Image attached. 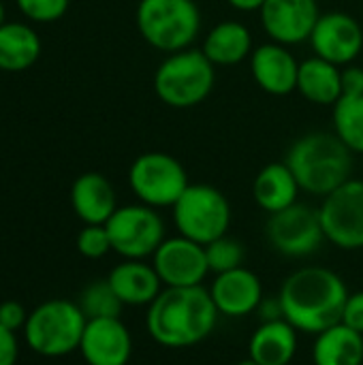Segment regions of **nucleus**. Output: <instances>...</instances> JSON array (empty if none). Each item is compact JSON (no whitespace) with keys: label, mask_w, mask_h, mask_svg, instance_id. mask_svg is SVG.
<instances>
[{"label":"nucleus","mask_w":363,"mask_h":365,"mask_svg":"<svg viewBox=\"0 0 363 365\" xmlns=\"http://www.w3.org/2000/svg\"><path fill=\"white\" fill-rule=\"evenodd\" d=\"M17 6L28 19L39 24H51L66 13L68 0H17Z\"/></svg>","instance_id":"obj_30"},{"label":"nucleus","mask_w":363,"mask_h":365,"mask_svg":"<svg viewBox=\"0 0 363 365\" xmlns=\"http://www.w3.org/2000/svg\"><path fill=\"white\" fill-rule=\"evenodd\" d=\"M210 295L218 314L229 319H242L257 312L263 304V284L252 269L242 265L237 269L216 274L210 287Z\"/></svg>","instance_id":"obj_15"},{"label":"nucleus","mask_w":363,"mask_h":365,"mask_svg":"<svg viewBox=\"0 0 363 365\" xmlns=\"http://www.w3.org/2000/svg\"><path fill=\"white\" fill-rule=\"evenodd\" d=\"M349 299L344 280L319 265L295 269L280 287L278 302L282 319L300 334H321L342 321V310Z\"/></svg>","instance_id":"obj_1"},{"label":"nucleus","mask_w":363,"mask_h":365,"mask_svg":"<svg viewBox=\"0 0 363 365\" xmlns=\"http://www.w3.org/2000/svg\"><path fill=\"white\" fill-rule=\"evenodd\" d=\"M216 83V68L203 49H184L169 53L154 73L156 96L173 109L201 105Z\"/></svg>","instance_id":"obj_4"},{"label":"nucleus","mask_w":363,"mask_h":365,"mask_svg":"<svg viewBox=\"0 0 363 365\" xmlns=\"http://www.w3.org/2000/svg\"><path fill=\"white\" fill-rule=\"evenodd\" d=\"M71 205L83 225H105L118 210L111 182L96 173H81L71 186Z\"/></svg>","instance_id":"obj_18"},{"label":"nucleus","mask_w":363,"mask_h":365,"mask_svg":"<svg viewBox=\"0 0 363 365\" xmlns=\"http://www.w3.org/2000/svg\"><path fill=\"white\" fill-rule=\"evenodd\" d=\"M252 49V34L242 21H220L203 41V53L214 66L240 64L250 58Z\"/></svg>","instance_id":"obj_23"},{"label":"nucleus","mask_w":363,"mask_h":365,"mask_svg":"<svg viewBox=\"0 0 363 365\" xmlns=\"http://www.w3.org/2000/svg\"><path fill=\"white\" fill-rule=\"evenodd\" d=\"M105 227L111 250L122 259L145 261L165 242V222L160 214L143 203L118 207Z\"/></svg>","instance_id":"obj_9"},{"label":"nucleus","mask_w":363,"mask_h":365,"mask_svg":"<svg viewBox=\"0 0 363 365\" xmlns=\"http://www.w3.org/2000/svg\"><path fill=\"white\" fill-rule=\"evenodd\" d=\"M41 56V38L28 26L11 21L0 26V71L21 73L28 71Z\"/></svg>","instance_id":"obj_25"},{"label":"nucleus","mask_w":363,"mask_h":365,"mask_svg":"<svg viewBox=\"0 0 363 365\" xmlns=\"http://www.w3.org/2000/svg\"><path fill=\"white\" fill-rule=\"evenodd\" d=\"M111 289L124 306H150L165 289L154 265L145 261L124 259L107 276Z\"/></svg>","instance_id":"obj_19"},{"label":"nucleus","mask_w":363,"mask_h":365,"mask_svg":"<svg viewBox=\"0 0 363 365\" xmlns=\"http://www.w3.org/2000/svg\"><path fill=\"white\" fill-rule=\"evenodd\" d=\"M128 184L139 203L154 210L173 207L190 186L184 165L167 152H145L128 169Z\"/></svg>","instance_id":"obj_8"},{"label":"nucleus","mask_w":363,"mask_h":365,"mask_svg":"<svg viewBox=\"0 0 363 365\" xmlns=\"http://www.w3.org/2000/svg\"><path fill=\"white\" fill-rule=\"evenodd\" d=\"M359 94H363V68L349 64L342 68V96Z\"/></svg>","instance_id":"obj_34"},{"label":"nucleus","mask_w":363,"mask_h":365,"mask_svg":"<svg viewBox=\"0 0 363 365\" xmlns=\"http://www.w3.org/2000/svg\"><path fill=\"white\" fill-rule=\"evenodd\" d=\"M235 365H259L255 359H250V357H246V359H242V361H237Z\"/></svg>","instance_id":"obj_37"},{"label":"nucleus","mask_w":363,"mask_h":365,"mask_svg":"<svg viewBox=\"0 0 363 365\" xmlns=\"http://www.w3.org/2000/svg\"><path fill=\"white\" fill-rule=\"evenodd\" d=\"M297 329L285 321H263L248 340V357L259 365H289L297 355Z\"/></svg>","instance_id":"obj_20"},{"label":"nucleus","mask_w":363,"mask_h":365,"mask_svg":"<svg viewBox=\"0 0 363 365\" xmlns=\"http://www.w3.org/2000/svg\"><path fill=\"white\" fill-rule=\"evenodd\" d=\"M297 92L315 105H336L342 96V66L319 56L300 62Z\"/></svg>","instance_id":"obj_22"},{"label":"nucleus","mask_w":363,"mask_h":365,"mask_svg":"<svg viewBox=\"0 0 363 365\" xmlns=\"http://www.w3.org/2000/svg\"><path fill=\"white\" fill-rule=\"evenodd\" d=\"M205 257H208V265L212 274H225V272L242 267L246 250H244V244L237 242L235 237L223 235L205 246Z\"/></svg>","instance_id":"obj_28"},{"label":"nucleus","mask_w":363,"mask_h":365,"mask_svg":"<svg viewBox=\"0 0 363 365\" xmlns=\"http://www.w3.org/2000/svg\"><path fill=\"white\" fill-rule=\"evenodd\" d=\"M265 237L270 246L282 257L304 259L315 255L325 242L319 210L297 201L282 212L270 214Z\"/></svg>","instance_id":"obj_10"},{"label":"nucleus","mask_w":363,"mask_h":365,"mask_svg":"<svg viewBox=\"0 0 363 365\" xmlns=\"http://www.w3.org/2000/svg\"><path fill=\"white\" fill-rule=\"evenodd\" d=\"M362 338H363V336H362Z\"/></svg>","instance_id":"obj_38"},{"label":"nucleus","mask_w":363,"mask_h":365,"mask_svg":"<svg viewBox=\"0 0 363 365\" xmlns=\"http://www.w3.org/2000/svg\"><path fill=\"white\" fill-rule=\"evenodd\" d=\"M77 250L86 259H103L111 252V240L105 225H86L77 235Z\"/></svg>","instance_id":"obj_29"},{"label":"nucleus","mask_w":363,"mask_h":365,"mask_svg":"<svg viewBox=\"0 0 363 365\" xmlns=\"http://www.w3.org/2000/svg\"><path fill=\"white\" fill-rule=\"evenodd\" d=\"M86 323L88 319L75 302L49 299L28 314L24 338L30 351L56 359L79 351Z\"/></svg>","instance_id":"obj_5"},{"label":"nucleus","mask_w":363,"mask_h":365,"mask_svg":"<svg viewBox=\"0 0 363 365\" xmlns=\"http://www.w3.org/2000/svg\"><path fill=\"white\" fill-rule=\"evenodd\" d=\"M79 353L88 365H126L133 355V338L120 319H92L86 323Z\"/></svg>","instance_id":"obj_16"},{"label":"nucleus","mask_w":363,"mask_h":365,"mask_svg":"<svg viewBox=\"0 0 363 365\" xmlns=\"http://www.w3.org/2000/svg\"><path fill=\"white\" fill-rule=\"evenodd\" d=\"M4 17H6V13H4V4H2V0H0V26H4L6 21H4Z\"/></svg>","instance_id":"obj_36"},{"label":"nucleus","mask_w":363,"mask_h":365,"mask_svg":"<svg viewBox=\"0 0 363 365\" xmlns=\"http://www.w3.org/2000/svg\"><path fill=\"white\" fill-rule=\"evenodd\" d=\"M310 43L315 49V56L336 64V66H349L357 60L363 49V30L362 24L342 11H329L321 13L312 34Z\"/></svg>","instance_id":"obj_13"},{"label":"nucleus","mask_w":363,"mask_h":365,"mask_svg":"<svg viewBox=\"0 0 363 365\" xmlns=\"http://www.w3.org/2000/svg\"><path fill=\"white\" fill-rule=\"evenodd\" d=\"M325 240L342 250L363 248V182L349 180L327 197L319 207Z\"/></svg>","instance_id":"obj_11"},{"label":"nucleus","mask_w":363,"mask_h":365,"mask_svg":"<svg viewBox=\"0 0 363 365\" xmlns=\"http://www.w3.org/2000/svg\"><path fill=\"white\" fill-rule=\"evenodd\" d=\"M19 355L15 331L0 325V365H15Z\"/></svg>","instance_id":"obj_33"},{"label":"nucleus","mask_w":363,"mask_h":365,"mask_svg":"<svg viewBox=\"0 0 363 365\" xmlns=\"http://www.w3.org/2000/svg\"><path fill=\"white\" fill-rule=\"evenodd\" d=\"M152 265L163 287H171V289L203 287L210 274L205 246L184 235L165 237V242L152 255Z\"/></svg>","instance_id":"obj_12"},{"label":"nucleus","mask_w":363,"mask_h":365,"mask_svg":"<svg viewBox=\"0 0 363 365\" xmlns=\"http://www.w3.org/2000/svg\"><path fill=\"white\" fill-rule=\"evenodd\" d=\"M285 163L304 192L327 197L351 180L353 152L336 133L315 130L300 137L287 152Z\"/></svg>","instance_id":"obj_3"},{"label":"nucleus","mask_w":363,"mask_h":365,"mask_svg":"<svg viewBox=\"0 0 363 365\" xmlns=\"http://www.w3.org/2000/svg\"><path fill=\"white\" fill-rule=\"evenodd\" d=\"M250 73L257 86L272 96H287L297 90L300 62L280 43H265L250 53Z\"/></svg>","instance_id":"obj_17"},{"label":"nucleus","mask_w":363,"mask_h":365,"mask_svg":"<svg viewBox=\"0 0 363 365\" xmlns=\"http://www.w3.org/2000/svg\"><path fill=\"white\" fill-rule=\"evenodd\" d=\"M233 9L250 13V11H261V6L265 4V0H227Z\"/></svg>","instance_id":"obj_35"},{"label":"nucleus","mask_w":363,"mask_h":365,"mask_svg":"<svg viewBox=\"0 0 363 365\" xmlns=\"http://www.w3.org/2000/svg\"><path fill=\"white\" fill-rule=\"evenodd\" d=\"M77 306L81 308V312L86 314L88 321L92 319H120L124 304L120 302V297L116 295V291L111 289L109 280H94L90 282L81 295Z\"/></svg>","instance_id":"obj_27"},{"label":"nucleus","mask_w":363,"mask_h":365,"mask_svg":"<svg viewBox=\"0 0 363 365\" xmlns=\"http://www.w3.org/2000/svg\"><path fill=\"white\" fill-rule=\"evenodd\" d=\"M315 365H363V338L344 323L315 336Z\"/></svg>","instance_id":"obj_24"},{"label":"nucleus","mask_w":363,"mask_h":365,"mask_svg":"<svg viewBox=\"0 0 363 365\" xmlns=\"http://www.w3.org/2000/svg\"><path fill=\"white\" fill-rule=\"evenodd\" d=\"M340 323H344L347 327H351L353 331L363 336V291L349 293V299L344 304Z\"/></svg>","instance_id":"obj_31"},{"label":"nucleus","mask_w":363,"mask_h":365,"mask_svg":"<svg viewBox=\"0 0 363 365\" xmlns=\"http://www.w3.org/2000/svg\"><path fill=\"white\" fill-rule=\"evenodd\" d=\"M334 133L355 154H363V94L340 96L334 105Z\"/></svg>","instance_id":"obj_26"},{"label":"nucleus","mask_w":363,"mask_h":365,"mask_svg":"<svg viewBox=\"0 0 363 365\" xmlns=\"http://www.w3.org/2000/svg\"><path fill=\"white\" fill-rule=\"evenodd\" d=\"M171 210L178 235L201 246L227 235L231 225L229 199L210 184H190Z\"/></svg>","instance_id":"obj_7"},{"label":"nucleus","mask_w":363,"mask_h":365,"mask_svg":"<svg viewBox=\"0 0 363 365\" xmlns=\"http://www.w3.org/2000/svg\"><path fill=\"white\" fill-rule=\"evenodd\" d=\"M137 28L158 51H184L201 32V11L195 0H139Z\"/></svg>","instance_id":"obj_6"},{"label":"nucleus","mask_w":363,"mask_h":365,"mask_svg":"<svg viewBox=\"0 0 363 365\" xmlns=\"http://www.w3.org/2000/svg\"><path fill=\"white\" fill-rule=\"evenodd\" d=\"M218 317L210 289L165 287L148 306L145 329L165 349H190L214 334Z\"/></svg>","instance_id":"obj_2"},{"label":"nucleus","mask_w":363,"mask_h":365,"mask_svg":"<svg viewBox=\"0 0 363 365\" xmlns=\"http://www.w3.org/2000/svg\"><path fill=\"white\" fill-rule=\"evenodd\" d=\"M300 190L302 188L287 163L265 165L252 182L255 203L267 214L282 212V210L291 207L293 203H297Z\"/></svg>","instance_id":"obj_21"},{"label":"nucleus","mask_w":363,"mask_h":365,"mask_svg":"<svg viewBox=\"0 0 363 365\" xmlns=\"http://www.w3.org/2000/svg\"><path fill=\"white\" fill-rule=\"evenodd\" d=\"M26 321H28V312L19 302L9 299V302L0 304V325L2 327H6L11 331H17V329L26 327Z\"/></svg>","instance_id":"obj_32"},{"label":"nucleus","mask_w":363,"mask_h":365,"mask_svg":"<svg viewBox=\"0 0 363 365\" xmlns=\"http://www.w3.org/2000/svg\"><path fill=\"white\" fill-rule=\"evenodd\" d=\"M259 13L263 30L280 45H300L310 41L321 17L317 0H265Z\"/></svg>","instance_id":"obj_14"}]
</instances>
